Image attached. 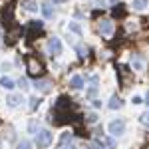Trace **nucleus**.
<instances>
[{"mask_svg":"<svg viewBox=\"0 0 149 149\" xmlns=\"http://www.w3.org/2000/svg\"><path fill=\"white\" fill-rule=\"evenodd\" d=\"M107 129H109V133H111L113 137H119V135L125 133V121H123V119H113V121H109Z\"/></svg>","mask_w":149,"mask_h":149,"instance_id":"1","label":"nucleus"},{"mask_svg":"<svg viewBox=\"0 0 149 149\" xmlns=\"http://www.w3.org/2000/svg\"><path fill=\"white\" fill-rule=\"evenodd\" d=\"M52 137H54V135H52L48 129H42V131L36 133V145H38V147H48V145L52 143Z\"/></svg>","mask_w":149,"mask_h":149,"instance_id":"2","label":"nucleus"},{"mask_svg":"<svg viewBox=\"0 0 149 149\" xmlns=\"http://www.w3.org/2000/svg\"><path fill=\"white\" fill-rule=\"evenodd\" d=\"M48 52L50 54H54V56H60L62 54V42H60V38H50L48 40Z\"/></svg>","mask_w":149,"mask_h":149,"instance_id":"3","label":"nucleus"},{"mask_svg":"<svg viewBox=\"0 0 149 149\" xmlns=\"http://www.w3.org/2000/svg\"><path fill=\"white\" fill-rule=\"evenodd\" d=\"M131 68L135 70V72H143L145 70V58L139 56V54H133L131 56Z\"/></svg>","mask_w":149,"mask_h":149,"instance_id":"4","label":"nucleus"},{"mask_svg":"<svg viewBox=\"0 0 149 149\" xmlns=\"http://www.w3.org/2000/svg\"><path fill=\"white\" fill-rule=\"evenodd\" d=\"M113 22H111V20H102V22H100V32H102L103 36H105V38H109V36L113 34Z\"/></svg>","mask_w":149,"mask_h":149,"instance_id":"5","label":"nucleus"},{"mask_svg":"<svg viewBox=\"0 0 149 149\" xmlns=\"http://www.w3.org/2000/svg\"><path fill=\"white\" fill-rule=\"evenodd\" d=\"M70 86H72V90H81V88H84V78H81L80 74L72 76V80H70Z\"/></svg>","mask_w":149,"mask_h":149,"instance_id":"6","label":"nucleus"},{"mask_svg":"<svg viewBox=\"0 0 149 149\" xmlns=\"http://www.w3.org/2000/svg\"><path fill=\"white\" fill-rule=\"evenodd\" d=\"M22 102H24L22 95H8V97H6V103H8V107H18V105H20Z\"/></svg>","mask_w":149,"mask_h":149,"instance_id":"7","label":"nucleus"},{"mask_svg":"<svg viewBox=\"0 0 149 149\" xmlns=\"http://www.w3.org/2000/svg\"><path fill=\"white\" fill-rule=\"evenodd\" d=\"M40 8H42V12H44V16H46L48 20H52V18H54V8H52V4H50V2H44Z\"/></svg>","mask_w":149,"mask_h":149,"instance_id":"8","label":"nucleus"},{"mask_svg":"<svg viewBox=\"0 0 149 149\" xmlns=\"http://www.w3.org/2000/svg\"><path fill=\"white\" fill-rule=\"evenodd\" d=\"M95 93H97V76H93V78H92V86L88 88L86 95H88V97H93Z\"/></svg>","mask_w":149,"mask_h":149,"instance_id":"9","label":"nucleus"},{"mask_svg":"<svg viewBox=\"0 0 149 149\" xmlns=\"http://www.w3.org/2000/svg\"><path fill=\"white\" fill-rule=\"evenodd\" d=\"M131 6H133L135 10H145L149 6V0H131Z\"/></svg>","mask_w":149,"mask_h":149,"instance_id":"10","label":"nucleus"},{"mask_svg":"<svg viewBox=\"0 0 149 149\" xmlns=\"http://www.w3.org/2000/svg\"><path fill=\"white\" fill-rule=\"evenodd\" d=\"M121 107H123L121 97H111V102H109V109H121Z\"/></svg>","mask_w":149,"mask_h":149,"instance_id":"11","label":"nucleus"},{"mask_svg":"<svg viewBox=\"0 0 149 149\" xmlns=\"http://www.w3.org/2000/svg\"><path fill=\"white\" fill-rule=\"evenodd\" d=\"M0 86H2L4 90H14V80H10V78H2V80H0Z\"/></svg>","mask_w":149,"mask_h":149,"instance_id":"12","label":"nucleus"},{"mask_svg":"<svg viewBox=\"0 0 149 149\" xmlns=\"http://www.w3.org/2000/svg\"><path fill=\"white\" fill-rule=\"evenodd\" d=\"M36 88H38L40 92H48V90H50V81H48V80H40V81H36Z\"/></svg>","mask_w":149,"mask_h":149,"instance_id":"13","label":"nucleus"},{"mask_svg":"<svg viewBox=\"0 0 149 149\" xmlns=\"http://www.w3.org/2000/svg\"><path fill=\"white\" fill-rule=\"evenodd\" d=\"M68 30H70V32H76L78 36H81V26H80V24H76V22H70L68 24Z\"/></svg>","mask_w":149,"mask_h":149,"instance_id":"14","label":"nucleus"},{"mask_svg":"<svg viewBox=\"0 0 149 149\" xmlns=\"http://www.w3.org/2000/svg\"><path fill=\"white\" fill-rule=\"evenodd\" d=\"M18 88H20V90H24V92H26V90H28V88H30V84H28V80H26V78H20V80H18Z\"/></svg>","mask_w":149,"mask_h":149,"instance_id":"15","label":"nucleus"},{"mask_svg":"<svg viewBox=\"0 0 149 149\" xmlns=\"http://www.w3.org/2000/svg\"><path fill=\"white\" fill-rule=\"evenodd\" d=\"M38 121H36V119H32V121H30V125H28V131H30V133H38Z\"/></svg>","mask_w":149,"mask_h":149,"instance_id":"16","label":"nucleus"},{"mask_svg":"<svg viewBox=\"0 0 149 149\" xmlns=\"http://www.w3.org/2000/svg\"><path fill=\"white\" fill-rule=\"evenodd\" d=\"M26 10H28V12H36V10H38L36 2H32V0H30V2H26Z\"/></svg>","mask_w":149,"mask_h":149,"instance_id":"17","label":"nucleus"},{"mask_svg":"<svg viewBox=\"0 0 149 149\" xmlns=\"http://www.w3.org/2000/svg\"><path fill=\"white\" fill-rule=\"evenodd\" d=\"M30 109H36V107H38V105H40V103H42V100H40V97H32V100H30Z\"/></svg>","mask_w":149,"mask_h":149,"instance_id":"18","label":"nucleus"},{"mask_svg":"<svg viewBox=\"0 0 149 149\" xmlns=\"http://www.w3.org/2000/svg\"><path fill=\"white\" fill-rule=\"evenodd\" d=\"M141 123H143V125H147V127H149V111H145V113L141 115Z\"/></svg>","mask_w":149,"mask_h":149,"instance_id":"19","label":"nucleus"},{"mask_svg":"<svg viewBox=\"0 0 149 149\" xmlns=\"http://www.w3.org/2000/svg\"><path fill=\"white\" fill-rule=\"evenodd\" d=\"M30 147H32V145H30V141H26V139H24L22 143L18 145V149H30Z\"/></svg>","mask_w":149,"mask_h":149,"instance_id":"20","label":"nucleus"},{"mask_svg":"<svg viewBox=\"0 0 149 149\" xmlns=\"http://www.w3.org/2000/svg\"><path fill=\"white\" fill-rule=\"evenodd\" d=\"M105 143H107V147H109V149H115V141H113V139H105Z\"/></svg>","mask_w":149,"mask_h":149,"instance_id":"21","label":"nucleus"},{"mask_svg":"<svg viewBox=\"0 0 149 149\" xmlns=\"http://www.w3.org/2000/svg\"><path fill=\"white\" fill-rule=\"evenodd\" d=\"M131 102H133V105H139V103H141V97H139V95H133Z\"/></svg>","mask_w":149,"mask_h":149,"instance_id":"22","label":"nucleus"},{"mask_svg":"<svg viewBox=\"0 0 149 149\" xmlns=\"http://www.w3.org/2000/svg\"><path fill=\"white\" fill-rule=\"evenodd\" d=\"M97 6L100 8H107V0H97Z\"/></svg>","mask_w":149,"mask_h":149,"instance_id":"23","label":"nucleus"},{"mask_svg":"<svg viewBox=\"0 0 149 149\" xmlns=\"http://www.w3.org/2000/svg\"><path fill=\"white\" fill-rule=\"evenodd\" d=\"M95 119H97V117H95V113H92V115H88V121H90V123H93V121H95Z\"/></svg>","mask_w":149,"mask_h":149,"instance_id":"24","label":"nucleus"},{"mask_svg":"<svg viewBox=\"0 0 149 149\" xmlns=\"http://www.w3.org/2000/svg\"><path fill=\"white\" fill-rule=\"evenodd\" d=\"M93 107H102V102L100 100H93Z\"/></svg>","mask_w":149,"mask_h":149,"instance_id":"25","label":"nucleus"},{"mask_svg":"<svg viewBox=\"0 0 149 149\" xmlns=\"http://www.w3.org/2000/svg\"><path fill=\"white\" fill-rule=\"evenodd\" d=\"M92 149H103V145H102V143H97V145H92Z\"/></svg>","mask_w":149,"mask_h":149,"instance_id":"26","label":"nucleus"},{"mask_svg":"<svg viewBox=\"0 0 149 149\" xmlns=\"http://www.w3.org/2000/svg\"><path fill=\"white\" fill-rule=\"evenodd\" d=\"M54 2H56V4H62V2H66V0H54Z\"/></svg>","mask_w":149,"mask_h":149,"instance_id":"27","label":"nucleus"},{"mask_svg":"<svg viewBox=\"0 0 149 149\" xmlns=\"http://www.w3.org/2000/svg\"><path fill=\"white\" fill-rule=\"evenodd\" d=\"M145 100H147V102H145V103H147V105H149V92H147V95H145Z\"/></svg>","mask_w":149,"mask_h":149,"instance_id":"28","label":"nucleus"},{"mask_svg":"<svg viewBox=\"0 0 149 149\" xmlns=\"http://www.w3.org/2000/svg\"><path fill=\"white\" fill-rule=\"evenodd\" d=\"M109 2H117V0H109Z\"/></svg>","mask_w":149,"mask_h":149,"instance_id":"29","label":"nucleus"}]
</instances>
